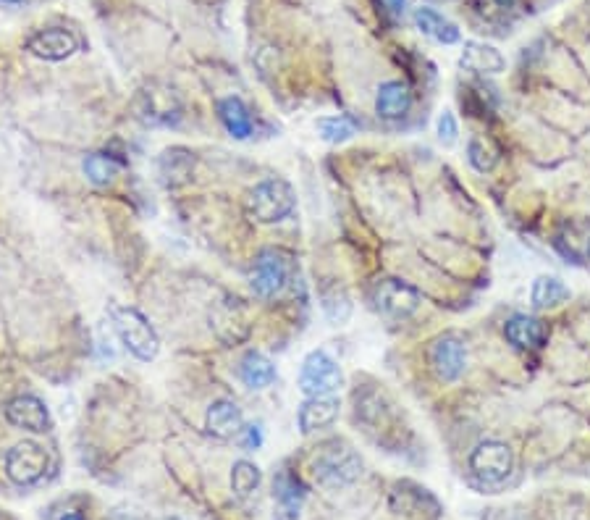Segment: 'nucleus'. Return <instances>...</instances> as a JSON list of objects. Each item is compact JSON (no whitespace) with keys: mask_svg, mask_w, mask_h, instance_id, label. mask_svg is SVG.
<instances>
[{"mask_svg":"<svg viewBox=\"0 0 590 520\" xmlns=\"http://www.w3.org/2000/svg\"><path fill=\"white\" fill-rule=\"evenodd\" d=\"M297 208L294 187L286 179H263L247 192V213L257 224H278Z\"/></svg>","mask_w":590,"mask_h":520,"instance_id":"1","label":"nucleus"},{"mask_svg":"<svg viewBox=\"0 0 590 520\" xmlns=\"http://www.w3.org/2000/svg\"><path fill=\"white\" fill-rule=\"evenodd\" d=\"M313 476L326 489H341L362 476V460L349 444L328 442L315 455Z\"/></svg>","mask_w":590,"mask_h":520,"instance_id":"2","label":"nucleus"},{"mask_svg":"<svg viewBox=\"0 0 590 520\" xmlns=\"http://www.w3.org/2000/svg\"><path fill=\"white\" fill-rule=\"evenodd\" d=\"M111 321L118 339H121V345L132 352L134 358L142 360V363H150V360L158 358V352H160L158 334H155L153 324H150V321H147L137 308L116 305V308L111 310Z\"/></svg>","mask_w":590,"mask_h":520,"instance_id":"3","label":"nucleus"},{"mask_svg":"<svg viewBox=\"0 0 590 520\" xmlns=\"http://www.w3.org/2000/svg\"><path fill=\"white\" fill-rule=\"evenodd\" d=\"M292 276H294L292 253L278 250V247H268V250H263V253L255 258V263H252V274H250L252 292H255L260 300H273V297L284 292L286 284L292 282Z\"/></svg>","mask_w":590,"mask_h":520,"instance_id":"4","label":"nucleus"},{"mask_svg":"<svg viewBox=\"0 0 590 520\" xmlns=\"http://www.w3.org/2000/svg\"><path fill=\"white\" fill-rule=\"evenodd\" d=\"M344 384V373L326 350H313L302 360L299 371V389L307 397H331Z\"/></svg>","mask_w":590,"mask_h":520,"instance_id":"5","label":"nucleus"},{"mask_svg":"<svg viewBox=\"0 0 590 520\" xmlns=\"http://www.w3.org/2000/svg\"><path fill=\"white\" fill-rule=\"evenodd\" d=\"M514 468V455L504 442H480L470 455V471L483 484H504Z\"/></svg>","mask_w":590,"mask_h":520,"instance_id":"6","label":"nucleus"},{"mask_svg":"<svg viewBox=\"0 0 590 520\" xmlns=\"http://www.w3.org/2000/svg\"><path fill=\"white\" fill-rule=\"evenodd\" d=\"M48 452L37 442H19L6 455V476L16 486H32L48 473Z\"/></svg>","mask_w":590,"mask_h":520,"instance_id":"7","label":"nucleus"},{"mask_svg":"<svg viewBox=\"0 0 590 520\" xmlns=\"http://www.w3.org/2000/svg\"><path fill=\"white\" fill-rule=\"evenodd\" d=\"M423 303V297L412 284L402 279H381L373 287V305L386 318H410Z\"/></svg>","mask_w":590,"mask_h":520,"instance_id":"8","label":"nucleus"},{"mask_svg":"<svg viewBox=\"0 0 590 520\" xmlns=\"http://www.w3.org/2000/svg\"><path fill=\"white\" fill-rule=\"evenodd\" d=\"M139 119L150 127H174L181 119V103L174 90L168 87H150L137 100Z\"/></svg>","mask_w":590,"mask_h":520,"instance_id":"9","label":"nucleus"},{"mask_svg":"<svg viewBox=\"0 0 590 520\" xmlns=\"http://www.w3.org/2000/svg\"><path fill=\"white\" fill-rule=\"evenodd\" d=\"M79 48H82L79 37L66 27L40 29L27 40V50L32 56L42 58V61H53V64L71 58Z\"/></svg>","mask_w":590,"mask_h":520,"instance_id":"10","label":"nucleus"},{"mask_svg":"<svg viewBox=\"0 0 590 520\" xmlns=\"http://www.w3.org/2000/svg\"><path fill=\"white\" fill-rule=\"evenodd\" d=\"M210 326L216 329L218 337L229 345L242 342L247 334H250V321H247V308L242 305V300L236 297H226L216 308L210 310Z\"/></svg>","mask_w":590,"mask_h":520,"instance_id":"11","label":"nucleus"},{"mask_svg":"<svg viewBox=\"0 0 590 520\" xmlns=\"http://www.w3.org/2000/svg\"><path fill=\"white\" fill-rule=\"evenodd\" d=\"M431 366L438 379L457 381L467 366V347L457 334H444L431 347Z\"/></svg>","mask_w":590,"mask_h":520,"instance_id":"12","label":"nucleus"},{"mask_svg":"<svg viewBox=\"0 0 590 520\" xmlns=\"http://www.w3.org/2000/svg\"><path fill=\"white\" fill-rule=\"evenodd\" d=\"M6 418L14 429L32 431V434H45L50 429V413L45 402L35 394H21L6 405Z\"/></svg>","mask_w":590,"mask_h":520,"instance_id":"13","label":"nucleus"},{"mask_svg":"<svg viewBox=\"0 0 590 520\" xmlns=\"http://www.w3.org/2000/svg\"><path fill=\"white\" fill-rule=\"evenodd\" d=\"M339 400L334 394L331 397H307L302 405H299L297 423L302 434H315L320 429H328L331 423L339 418Z\"/></svg>","mask_w":590,"mask_h":520,"instance_id":"14","label":"nucleus"},{"mask_svg":"<svg viewBox=\"0 0 590 520\" xmlns=\"http://www.w3.org/2000/svg\"><path fill=\"white\" fill-rule=\"evenodd\" d=\"M504 334L512 342L517 350H541L549 339V329L543 324L541 318L528 316V313H517L507 321L504 326Z\"/></svg>","mask_w":590,"mask_h":520,"instance_id":"15","label":"nucleus"},{"mask_svg":"<svg viewBox=\"0 0 590 520\" xmlns=\"http://www.w3.org/2000/svg\"><path fill=\"white\" fill-rule=\"evenodd\" d=\"M472 14L478 16L483 27H491V32L504 35L520 14V3L517 0H472Z\"/></svg>","mask_w":590,"mask_h":520,"instance_id":"16","label":"nucleus"},{"mask_svg":"<svg viewBox=\"0 0 590 520\" xmlns=\"http://www.w3.org/2000/svg\"><path fill=\"white\" fill-rule=\"evenodd\" d=\"M205 429L218 439H231L244 429L242 408L234 400H216L205 415Z\"/></svg>","mask_w":590,"mask_h":520,"instance_id":"17","label":"nucleus"},{"mask_svg":"<svg viewBox=\"0 0 590 520\" xmlns=\"http://www.w3.org/2000/svg\"><path fill=\"white\" fill-rule=\"evenodd\" d=\"M412 108V92L404 82H383L375 95V111L386 121L404 119Z\"/></svg>","mask_w":590,"mask_h":520,"instance_id":"18","label":"nucleus"},{"mask_svg":"<svg viewBox=\"0 0 590 520\" xmlns=\"http://www.w3.org/2000/svg\"><path fill=\"white\" fill-rule=\"evenodd\" d=\"M459 64H462V69L472 71V74H499V71H504L507 61L493 45L465 43Z\"/></svg>","mask_w":590,"mask_h":520,"instance_id":"19","label":"nucleus"},{"mask_svg":"<svg viewBox=\"0 0 590 520\" xmlns=\"http://www.w3.org/2000/svg\"><path fill=\"white\" fill-rule=\"evenodd\" d=\"M415 24L423 35H428L431 40H436V43L441 45L459 43V27L449 22L446 16L438 14L436 8H417Z\"/></svg>","mask_w":590,"mask_h":520,"instance_id":"20","label":"nucleus"},{"mask_svg":"<svg viewBox=\"0 0 590 520\" xmlns=\"http://www.w3.org/2000/svg\"><path fill=\"white\" fill-rule=\"evenodd\" d=\"M239 379H242L250 389L271 387L273 379H276V366H273L271 358H265L263 352L252 350L242 358V366H239Z\"/></svg>","mask_w":590,"mask_h":520,"instance_id":"21","label":"nucleus"},{"mask_svg":"<svg viewBox=\"0 0 590 520\" xmlns=\"http://www.w3.org/2000/svg\"><path fill=\"white\" fill-rule=\"evenodd\" d=\"M218 116H221L226 132L236 140H247L252 134V116L239 98L218 100Z\"/></svg>","mask_w":590,"mask_h":520,"instance_id":"22","label":"nucleus"},{"mask_svg":"<svg viewBox=\"0 0 590 520\" xmlns=\"http://www.w3.org/2000/svg\"><path fill=\"white\" fill-rule=\"evenodd\" d=\"M570 297V287L559 276H538L530 287V303L538 310H549L562 305Z\"/></svg>","mask_w":590,"mask_h":520,"instance_id":"23","label":"nucleus"},{"mask_svg":"<svg viewBox=\"0 0 590 520\" xmlns=\"http://www.w3.org/2000/svg\"><path fill=\"white\" fill-rule=\"evenodd\" d=\"M82 169L84 176H87V182H92L95 187H108V184L116 182L118 171H121V163H118L111 153H92L84 158Z\"/></svg>","mask_w":590,"mask_h":520,"instance_id":"24","label":"nucleus"},{"mask_svg":"<svg viewBox=\"0 0 590 520\" xmlns=\"http://www.w3.org/2000/svg\"><path fill=\"white\" fill-rule=\"evenodd\" d=\"M192 166H195V158L184 148H171L160 155V174L166 176L168 184L184 182L192 174Z\"/></svg>","mask_w":590,"mask_h":520,"instance_id":"25","label":"nucleus"},{"mask_svg":"<svg viewBox=\"0 0 590 520\" xmlns=\"http://www.w3.org/2000/svg\"><path fill=\"white\" fill-rule=\"evenodd\" d=\"M260 481H263L260 468L255 463H250V460H239L231 468V489H234V494L239 499L252 497L257 486H260Z\"/></svg>","mask_w":590,"mask_h":520,"instance_id":"26","label":"nucleus"},{"mask_svg":"<svg viewBox=\"0 0 590 520\" xmlns=\"http://www.w3.org/2000/svg\"><path fill=\"white\" fill-rule=\"evenodd\" d=\"M467 161L475 171L480 174H488V171L496 169V163H499V150L493 145L491 140L486 137H472L470 145H467Z\"/></svg>","mask_w":590,"mask_h":520,"instance_id":"27","label":"nucleus"},{"mask_svg":"<svg viewBox=\"0 0 590 520\" xmlns=\"http://www.w3.org/2000/svg\"><path fill=\"white\" fill-rule=\"evenodd\" d=\"M318 132L326 142L339 145V142L352 140L357 134V121L352 116H323V119H318Z\"/></svg>","mask_w":590,"mask_h":520,"instance_id":"28","label":"nucleus"},{"mask_svg":"<svg viewBox=\"0 0 590 520\" xmlns=\"http://www.w3.org/2000/svg\"><path fill=\"white\" fill-rule=\"evenodd\" d=\"M323 310L326 316L334 321L336 326L344 324L352 313V303H349V295L341 287H331L323 292Z\"/></svg>","mask_w":590,"mask_h":520,"instance_id":"29","label":"nucleus"},{"mask_svg":"<svg viewBox=\"0 0 590 520\" xmlns=\"http://www.w3.org/2000/svg\"><path fill=\"white\" fill-rule=\"evenodd\" d=\"M276 497H278V502L286 507L289 518H294V515L299 513V505H302L305 494H302V489H299L297 481H294L289 473H284V476H278V481H276Z\"/></svg>","mask_w":590,"mask_h":520,"instance_id":"30","label":"nucleus"},{"mask_svg":"<svg viewBox=\"0 0 590 520\" xmlns=\"http://www.w3.org/2000/svg\"><path fill=\"white\" fill-rule=\"evenodd\" d=\"M436 132H438V140L444 142V145H454V142H457L459 127H457V119H454L452 111H444L441 116H438Z\"/></svg>","mask_w":590,"mask_h":520,"instance_id":"31","label":"nucleus"},{"mask_svg":"<svg viewBox=\"0 0 590 520\" xmlns=\"http://www.w3.org/2000/svg\"><path fill=\"white\" fill-rule=\"evenodd\" d=\"M381 6L391 19H399L404 14V8H407V0H381Z\"/></svg>","mask_w":590,"mask_h":520,"instance_id":"32","label":"nucleus"},{"mask_svg":"<svg viewBox=\"0 0 590 520\" xmlns=\"http://www.w3.org/2000/svg\"><path fill=\"white\" fill-rule=\"evenodd\" d=\"M244 431V447H247V450H252V447H260V442H263V436H260V429H257V426H247V429H242Z\"/></svg>","mask_w":590,"mask_h":520,"instance_id":"33","label":"nucleus"},{"mask_svg":"<svg viewBox=\"0 0 590 520\" xmlns=\"http://www.w3.org/2000/svg\"><path fill=\"white\" fill-rule=\"evenodd\" d=\"M0 3H6V6H16V3H21V0H0Z\"/></svg>","mask_w":590,"mask_h":520,"instance_id":"34","label":"nucleus"},{"mask_svg":"<svg viewBox=\"0 0 590 520\" xmlns=\"http://www.w3.org/2000/svg\"><path fill=\"white\" fill-rule=\"evenodd\" d=\"M61 520H82V518H79V515H66V518H61Z\"/></svg>","mask_w":590,"mask_h":520,"instance_id":"35","label":"nucleus"},{"mask_svg":"<svg viewBox=\"0 0 590 520\" xmlns=\"http://www.w3.org/2000/svg\"><path fill=\"white\" fill-rule=\"evenodd\" d=\"M431 3H449V0H431Z\"/></svg>","mask_w":590,"mask_h":520,"instance_id":"36","label":"nucleus"},{"mask_svg":"<svg viewBox=\"0 0 590 520\" xmlns=\"http://www.w3.org/2000/svg\"><path fill=\"white\" fill-rule=\"evenodd\" d=\"M588 258H590V237H588Z\"/></svg>","mask_w":590,"mask_h":520,"instance_id":"37","label":"nucleus"},{"mask_svg":"<svg viewBox=\"0 0 590 520\" xmlns=\"http://www.w3.org/2000/svg\"><path fill=\"white\" fill-rule=\"evenodd\" d=\"M166 520H179V518H166Z\"/></svg>","mask_w":590,"mask_h":520,"instance_id":"38","label":"nucleus"}]
</instances>
